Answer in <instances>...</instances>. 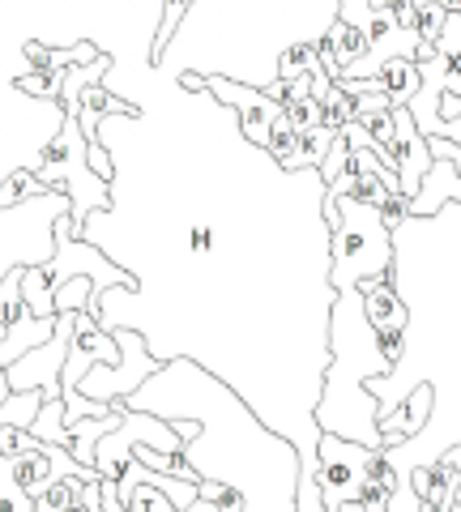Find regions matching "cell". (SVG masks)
Segmentation results:
<instances>
[{
    "label": "cell",
    "instance_id": "28",
    "mask_svg": "<svg viewBox=\"0 0 461 512\" xmlns=\"http://www.w3.org/2000/svg\"><path fill=\"white\" fill-rule=\"evenodd\" d=\"M440 5L449 9V13H461V0H440Z\"/></svg>",
    "mask_w": 461,
    "mask_h": 512
},
{
    "label": "cell",
    "instance_id": "1",
    "mask_svg": "<svg viewBox=\"0 0 461 512\" xmlns=\"http://www.w3.org/2000/svg\"><path fill=\"white\" fill-rule=\"evenodd\" d=\"M329 346L333 359L325 367L321 402H316V427L321 436H342L363 448H389L380 431V402L368 393L372 380H389L393 363L380 350V338L363 308L359 286L338 291L329 312Z\"/></svg>",
    "mask_w": 461,
    "mask_h": 512
},
{
    "label": "cell",
    "instance_id": "7",
    "mask_svg": "<svg viewBox=\"0 0 461 512\" xmlns=\"http://www.w3.org/2000/svg\"><path fill=\"white\" fill-rule=\"evenodd\" d=\"M94 367H120V346L90 312H77L69 363H65V376H60V397H65V402L82 397L77 389H82V380L94 372Z\"/></svg>",
    "mask_w": 461,
    "mask_h": 512
},
{
    "label": "cell",
    "instance_id": "22",
    "mask_svg": "<svg viewBox=\"0 0 461 512\" xmlns=\"http://www.w3.org/2000/svg\"><path fill=\"white\" fill-rule=\"evenodd\" d=\"M286 120H291L295 133H312V128H321V99L308 94V99H286L282 103Z\"/></svg>",
    "mask_w": 461,
    "mask_h": 512
},
{
    "label": "cell",
    "instance_id": "23",
    "mask_svg": "<svg viewBox=\"0 0 461 512\" xmlns=\"http://www.w3.org/2000/svg\"><path fill=\"white\" fill-rule=\"evenodd\" d=\"M124 512H176V504H171L158 487H137L129 495V504H124Z\"/></svg>",
    "mask_w": 461,
    "mask_h": 512
},
{
    "label": "cell",
    "instance_id": "16",
    "mask_svg": "<svg viewBox=\"0 0 461 512\" xmlns=\"http://www.w3.org/2000/svg\"><path fill=\"white\" fill-rule=\"evenodd\" d=\"M22 299H26V308L35 312L39 320H56V291H52V274H47V265L39 269H26L22 274Z\"/></svg>",
    "mask_w": 461,
    "mask_h": 512
},
{
    "label": "cell",
    "instance_id": "11",
    "mask_svg": "<svg viewBox=\"0 0 461 512\" xmlns=\"http://www.w3.org/2000/svg\"><path fill=\"white\" fill-rule=\"evenodd\" d=\"M432 397H436V389L423 380V384H415V389L406 393V402L397 406L393 414H380V431H385L389 448H397V444H406V440H419V436H423L427 419H432Z\"/></svg>",
    "mask_w": 461,
    "mask_h": 512
},
{
    "label": "cell",
    "instance_id": "27",
    "mask_svg": "<svg viewBox=\"0 0 461 512\" xmlns=\"http://www.w3.org/2000/svg\"><path fill=\"white\" fill-rule=\"evenodd\" d=\"M368 5H372V13H385V9L397 5V0H368Z\"/></svg>",
    "mask_w": 461,
    "mask_h": 512
},
{
    "label": "cell",
    "instance_id": "6",
    "mask_svg": "<svg viewBox=\"0 0 461 512\" xmlns=\"http://www.w3.org/2000/svg\"><path fill=\"white\" fill-rule=\"evenodd\" d=\"M111 338H116V346H120V367H94V372L82 380V389H77V393L90 397V402H129L141 384L154 380L167 367V363H158L150 355L146 333L116 329Z\"/></svg>",
    "mask_w": 461,
    "mask_h": 512
},
{
    "label": "cell",
    "instance_id": "18",
    "mask_svg": "<svg viewBox=\"0 0 461 512\" xmlns=\"http://www.w3.org/2000/svg\"><path fill=\"white\" fill-rule=\"evenodd\" d=\"M30 436H35L39 444H60V448H69V419H65V397H52V402L43 406L39 423L30 427Z\"/></svg>",
    "mask_w": 461,
    "mask_h": 512
},
{
    "label": "cell",
    "instance_id": "20",
    "mask_svg": "<svg viewBox=\"0 0 461 512\" xmlns=\"http://www.w3.org/2000/svg\"><path fill=\"white\" fill-rule=\"evenodd\" d=\"M444 26H449V9L440 0H415V35L423 43H436L444 35Z\"/></svg>",
    "mask_w": 461,
    "mask_h": 512
},
{
    "label": "cell",
    "instance_id": "12",
    "mask_svg": "<svg viewBox=\"0 0 461 512\" xmlns=\"http://www.w3.org/2000/svg\"><path fill=\"white\" fill-rule=\"evenodd\" d=\"M380 90L389 94V103L393 107H410L419 99V90H423V77H419V64L415 60H406V56H397V60H385V69H380Z\"/></svg>",
    "mask_w": 461,
    "mask_h": 512
},
{
    "label": "cell",
    "instance_id": "25",
    "mask_svg": "<svg viewBox=\"0 0 461 512\" xmlns=\"http://www.w3.org/2000/svg\"><path fill=\"white\" fill-rule=\"evenodd\" d=\"M440 466H449V470H461V444H453V448H444V453L436 457Z\"/></svg>",
    "mask_w": 461,
    "mask_h": 512
},
{
    "label": "cell",
    "instance_id": "15",
    "mask_svg": "<svg viewBox=\"0 0 461 512\" xmlns=\"http://www.w3.org/2000/svg\"><path fill=\"white\" fill-rule=\"evenodd\" d=\"M316 69H321V43H316V39H299L291 47H282L278 82H299V77H312Z\"/></svg>",
    "mask_w": 461,
    "mask_h": 512
},
{
    "label": "cell",
    "instance_id": "5",
    "mask_svg": "<svg viewBox=\"0 0 461 512\" xmlns=\"http://www.w3.org/2000/svg\"><path fill=\"white\" fill-rule=\"evenodd\" d=\"M376 453H385V448H363L342 436H321V444H316V491H321L325 512L359 504L363 487L372 483Z\"/></svg>",
    "mask_w": 461,
    "mask_h": 512
},
{
    "label": "cell",
    "instance_id": "17",
    "mask_svg": "<svg viewBox=\"0 0 461 512\" xmlns=\"http://www.w3.org/2000/svg\"><path fill=\"white\" fill-rule=\"evenodd\" d=\"M39 197H47V188L35 175V167H13L5 175V184H0V210H13V205H26Z\"/></svg>",
    "mask_w": 461,
    "mask_h": 512
},
{
    "label": "cell",
    "instance_id": "30",
    "mask_svg": "<svg viewBox=\"0 0 461 512\" xmlns=\"http://www.w3.org/2000/svg\"><path fill=\"white\" fill-rule=\"evenodd\" d=\"M457 504H461V487H457Z\"/></svg>",
    "mask_w": 461,
    "mask_h": 512
},
{
    "label": "cell",
    "instance_id": "26",
    "mask_svg": "<svg viewBox=\"0 0 461 512\" xmlns=\"http://www.w3.org/2000/svg\"><path fill=\"white\" fill-rule=\"evenodd\" d=\"M180 82H184V90H205V77L201 73H184Z\"/></svg>",
    "mask_w": 461,
    "mask_h": 512
},
{
    "label": "cell",
    "instance_id": "13",
    "mask_svg": "<svg viewBox=\"0 0 461 512\" xmlns=\"http://www.w3.org/2000/svg\"><path fill=\"white\" fill-rule=\"evenodd\" d=\"M325 43H329V52H333V60H338L342 64V73L346 69H355V64L359 60H368V52H372V39L368 35H363V30L359 26H351V22H333L329 30H325V35H321ZM333 82H338V77H333Z\"/></svg>",
    "mask_w": 461,
    "mask_h": 512
},
{
    "label": "cell",
    "instance_id": "8",
    "mask_svg": "<svg viewBox=\"0 0 461 512\" xmlns=\"http://www.w3.org/2000/svg\"><path fill=\"white\" fill-rule=\"evenodd\" d=\"M205 90H210L218 103H227L235 116H240V128H244V137L252 141V146H261V150L269 146V133H274V124L282 116V103L278 99H269L265 90H252V86L231 82V77H222V73L205 77Z\"/></svg>",
    "mask_w": 461,
    "mask_h": 512
},
{
    "label": "cell",
    "instance_id": "24",
    "mask_svg": "<svg viewBox=\"0 0 461 512\" xmlns=\"http://www.w3.org/2000/svg\"><path fill=\"white\" fill-rule=\"evenodd\" d=\"M90 167H94V175H99V180L111 184V150L103 146V141H90Z\"/></svg>",
    "mask_w": 461,
    "mask_h": 512
},
{
    "label": "cell",
    "instance_id": "29",
    "mask_svg": "<svg viewBox=\"0 0 461 512\" xmlns=\"http://www.w3.org/2000/svg\"><path fill=\"white\" fill-rule=\"evenodd\" d=\"M342 512H363V508H359V504H346V508H342Z\"/></svg>",
    "mask_w": 461,
    "mask_h": 512
},
{
    "label": "cell",
    "instance_id": "3",
    "mask_svg": "<svg viewBox=\"0 0 461 512\" xmlns=\"http://www.w3.org/2000/svg\"><path fill=\"white\" fill-rule=\"evenodd\" d=\"M35 175L43 180L47 192H65V197L73 201V227L86 231L90 214H99L111 205V184L99 180L90 167V141L82 133V124H77V116H69L65 111V124L52 133V141L43 146L39 163H35Z\"/></svg>",
    "mask_w": 461,
    "mask_h": 512
},
{
    "label": "cell",
    "instance_id": "10",
    "mask_svg": "<svg viewBox=\"0 0 461 512\" xmlns=\"http://www.w3.org/2000/svg\"><path fill=\"white\" fill-rule=\"evenodd\" d=\"M359 295H363V308H368V320L376 333H410V308L393 278L363 282Z\"/></svg>",
    "mask_w": 461,
    "mask_h": 512
},
{
    "label": "cell",
    "instance_id": "19",
    "mask_svg": "<svg viewBox=\"0 0 461 512\" xmlns=\"http://www.w3.org/2000/svg\"><path fill=\"white\" fill-rule=\"evenodd\" d=\"M321 124L329 128V133H342V128L355 124V99L338 82H333V90L325 94V103H321Z\"/></svg>",
    "mask_w": 461,
    "mask_h": 512
},
{
    "label": "cell",
    "instance_id": "31",
    "mask_svg": "<svg viewBox=\"0 0 461 512\" xmlns=\"http://www.w3.org/2000/svg\"><path fill=\"white\" fill-rule=\"evenodd\" d=\"M453 512H461V504H457V508H453Z\"/></svg>",
    "mask_w": 461,
    "mask_h": 512
},
{
    "label": "cell",
    "instance_id": "21",
    "mask_svg": "<svg viewBox=\"0 0 461 512\" xmlns=\"http://www.w3.org/2000/svg\"><path fill=\"white\" fill-rule=\"evenodd\" d=\"M22 274L26 269H13V274L0 282V325H13V320H18L22 312H26V299H22Z\"/></svg>",
    "mask_w": 461,
    "mask_h": 512
},
{
    "label": "cell",
    "instance_id": "2",
    "mask_svg": "<svg viewBox=\"0 0 461 512\" xmlns=\"http://www.w3.org/2000/svg\"><path fill=\"white\" fill-rule=\"evenodd\" d=\"M329 227V286L351 291L372 278H393V231L385 227L376 205L351 197L321 201Z\"/></svg>",
    "mask_w": 461,
    "mask_h": 512
},
{
    "label": "cell",
    "instance_id": "14",
    "mask_svg": "<svg viewBox=\"0 0 461 512\" xmlns=\"http://www.w3.org/2000/svg\"><path fill=\"white\" fill-rule=\"evenodd\" d=\"M265 154L274 158V163H278L282 171H304V133H295L291 120H286V111L278 116L274 133H269Z\"/></svg>",
    "mask_w": 461,
    "mask_h": 512
},
{
    "label": "cell",
    "instance_id": "4",
    "mask_svg": "<svg viewBox=\"0 0 461 512\" xmlns=\"http://www.w3.org/2000/svg\"><path fill=\"white\" fill-rule=\"evenodd\" d=\"M73 210L65 192H47L39 201L0 210V282L13 269H39L56 261V222Z\"/></svg>",
    "mask_w": 461,
    "mask_h": 512
},
{
    "label": "cell",
    "instance_id": "9",
    "mask_svg": "<svg viewBox=\"0 0 461 512\" xmlns=\"http://www.w3.org/2000/svg\"><path fill=\"white\" fill-rule=\"evenodd\" d=\"M393 124H397V137H393V158H397V180H402V192L410 201L419 197V188L432 171V146L427 137L419 133L410 107H393Z\"/></svg>",
    "mask_w": 461,
    "mask_h": 512
}]
</instances>
